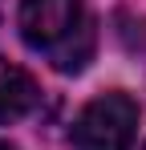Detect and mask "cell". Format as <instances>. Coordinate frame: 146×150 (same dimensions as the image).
<instances>
[{
  "label": "cell",
  "instance_id": "4",
  "mask_svg": "<svg viewBox=\"0 0 146 150\" xmlns=\"http://www.w3.org/2000/svg\"><path fill=\"white\" fill-rule=\"evenodd\" d=\"M0 150H16V146H12V142H4V138H0Z\"/></svg>",
  "mask_w": 146,
  "mask_h": 150
},
{
  "label": "cell",
  "instance_id": "5",
  "mask_svg": "<svg viewBox=\"0 0 146 150\" xmlns=\"http://www.w3.org/2000/svg\"><path fill=\"white\" fill-rule=\"evenodd\" d=\"M142 150H146V146H142Z\"/></svg>",
  "mask_w": 146,
  "mask_h": 150
},
{
  "label": "cell",
  "instance_id": "2",
  "mask_svg": "<svg viewBox=\"0 0 146 150\" xmlns=\"http://www.w3.org/2000/svg\"><path fill=\"white\" fill-rule=\"evenodd\" d=\"M138 134V101L130 93H97L69 130L73 150H130Z\"/></svg>",
  "mask_w": 146,
  "mask_h": 150
},
{
  "label": "cell",
  "instance_id": "1",
  "mask_svg": "<svg viewBox=\"0 0 146 150\" xmlns=\"http://www.w3.org/2000/svg\"><path fill=\"white\" fill-rule=\"evenodd\" d=\"M21 37L57 73H81L94 57V21L85 0H21Z\"/></svg>",
  "mask_w": 146,
  "mask_h": 150
},
{
  "label": "cell",
  "instance_id": "3",
  "mask_svg": "<svg viewBox=\"0 0 146 150\" xmlns=\"http://www.w3.org/2000/svg\"><path fill=\"white\" fill-rule=\"evenodd\" d=\"M37 101H41V89H37L33 73L0 57V126L21 122L24 114L37 110Z\"/></svg>",
  "mask_w": 146,
  "mask_h": 150
}]
</instances>
